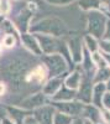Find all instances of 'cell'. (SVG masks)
<instances>
[{"label":"cell","mask_w":110,"mask_h":124,"mask_svg":"<svg viewBox=\"0 0 110 124\" xmlns=\"http://www.w3.org/2000/svg\"><path fill=\"white\" fill-rule=\"evenodd\" d=\"M36 40L37 42L40 45V47H41V51H43L45 54L47 55H52L55 54L56 51H58L59 48V42L52 36L49 35H36Z\"/></svg>","instance_id":"8992f818"},{"label":"cell","mask_w":110,"mask_h":124,"mask_svg":"<svg viewBox=\"0 0 110 124\" xmlns=\"http://www.w3.org/2000/svg\"><path fill=\"white\" fill-rule=\"evenodd\" d=\"M110 79V67L109 66H104V67H100L98 70L96 75H95V82L99 83V82H102V83H105L106 81Z\"/></svg>","instance_id":"d6986e66"},{"label":"cell","mask_w":110,"mask_h":124,"mask_svg":"<svg viewBox=\"0 0 110 124\" xmlns=\"http://www.w3.org/2000/svg\"><path fill=\"white\" fill-rule=\"evenodd\" d=\"M102 122L104 124H110V110L104 109L102 112Z\"/></svg>","instance_id":"83f0119b"},{"label":"cell","mask_w":110,"mask_h":124,"mask_svg":"<svg viewBox=\"0 0 110 124\" xmlns=\"http://www.w3.org/2000/svg\"><path fill=\"white\" fill-rule=\"evenodd\" d=\"M99 48L103 51V54H106L109 55L110 54V40H100L99 41Z\"/></svg>","instance_id":"603a6c76"},{"label":"cell","mask_w":110,"mask_h":124,"mask_svg":"<svg viewBox=\"0 0 110 124\" xmlns=\"http://www.w3.org/2000/svg\"><path fill=\"white\" fill-rule=\"evenodd\" d=\"M4 91H5V86H4L3 83H0V96L4 93Z\"/></svg>","instance_id":"836d02e7"},{"label":"cell","mask_w":110,"mask_h":124,"mask_svg":"<svg viewBox=\"0 0 110 124\" xmlns=\"http://www.w3.org/2000/svg\"><path fill=\"white\" fill-rule=\"evenodd\" d=\"M84 45L88 48L89 52H92V54L96 52L98 48H99V42L96 41V39L94 36H92V35H87L84 37Z\"/></svg>","instance_id":"ffe728a7"},{"label":"cell","mask_w":110,"mask_h":124,"mask_svg":"<svg viewBox=\"0 0 110 124\" xmlns=\"http://www.w3.org/2000/svg\"><path fill=\"white\" fill-rule=\"evenodd\" d=\"M48 4L55 5V6H67L69 4H72L76 0H46Z\"/></svg>","instance_id":"cb8c5ba5"},{"label":"cell","mask_w":110,"mask_h":124,"mask_svg":"<svg viewBox=\"0 0 110 124\" xmlns=\"http://www.w3.org/2000/svg\"><path fill=\"white\" fill-rule=\"evenodd\" d=\"M53 107L58 109V112H62L69 117H77L82 114L84 104L81 102H53Z\"/></svg>","instance_id":"5b68a950"},{"label":"cell","mask_w":110,"mask_h":124,"mask_svg":"<svg viewBox=\"0 0 110 124\" xmlns=\"http://www.w3.org/2000/svg\"><path fill=\"white\" fill-rule=\"evenodd\" d=\"M103 37L105 40H110V21L108 20V23H106V26H105V31H104V35Z\"/></svg>","instance_id":"f1b7e54d"},{"label":"cell","mask_w":110,"mask_h":124,"mask_svg":"<svg viewBox=\"0 0 110 124\" xmlns=\"http://www.w3.org/2000/svg\"><path fill=\"white\" fill-rule=\"evenodd\" d=\"M103 57H104V60L106 61L108 66L110 67V54H109V55H106V54H103Z\"/></svg>","instance_id":"4dcf8cb0"},{"label":"cell","mask_w":110,"mask_h":124,"mask_svg":"<svg viewBox=\"0 0 110 124\" xmlns=\"http://www.w3.org/2000/svg\"><path fill=\"white\" fill-rule=\"evenodd\" d=\"M22 124H38V123H37V122H36V119H35V118H32V117H26V118L24 119Z\"/></svg>","instance_id":"f546056e"},{"label":"cell","mask_w":110,"mask_h":124,"mask_svg":"<svg viewBox=\"0 0 110 124\" xmlns=\"http://www.w3.org/2000/svg\"><path fill=\"white\" fill-rule=\"evenodd\" d=\"M92 92H93V86L89 78H84L81 81L79 85V92H78V99L82 101L83 103H92Z\"/></svg>","instance_id":"ba28073f"},{"label":"cell","mask_w":110,"mask_h":124,"mask_svg":"<svg viewBox=\"0 0 110 124\" xmlns=\"http://www.w3.org/2000/svg\"><path fill=\"white\" fill-rule=\"evenodd\" d=\"M45 77H46L45 68H43L42 66H38V67H36V68L31 72V73L28 75L27 79H28L30 82H36V83H41V82H43Z\"/></svg>","instance_id":"ac0fdd59"},{"label":"cell","mask_w":110,"mask_h":124,"mask_svg":"<svg viewBox=\"0 0 110 124\" xmlns=\"http://www.w3.org/2000/svg\"><path fill=\"white\" fill-rule=\"evenodd\" d=\"M62 81L61 78H52L47 82V85L43 87V93L47 96H55L61 88Z\"/></svg>","instance_id":"9a60e30c"},{"label":"cell","mask_w":110,"mask_h":124,"mask_svg":"<svg viewBox=\"0 0 110 124\" xmlns=\"http://www.w3.org/2000/svg\"><path fill=\"white\" fill-rule=\"evenodd\" d=\"M43 61H45V65L47 66L48 71H49V75L52 77H57L59 75H62L67 70V63L61 55H57V54L47 55L43 58Z\"/></svg>","instance_id":"277c9868"},{"label":"cell","mask_w":110,"mask_h":124,"mask_svg":"<svg viewBox=\"0 0 110 124\" xmlns=\"http://www.w3.org/2000/svg\"><path fill=\"white\" fill-rule=\"evenodd\" d=\"M69 48H71V54L72 57L76 62H81L83 58L82 51H83V46H82V41L79 39H73L69 41Z\"/></svg>","instance_id":"4fadbf2b"},{"label":"cell","mask_w":110,"mask_h":124,"mask_svg":"<svg viewBox=\"0 0 110 124\" xmlns=\"http://www.w3.org/2000/svg\"><path fill=\"white\" fill-rule=\"evenodd\" d=\"M105 92H106L105 83H102V82L95 83V86L93 87V92H92V104L102 109V99H103V96Z\"/></svg>","instance_id":"30bf717a"},{"label":"cell","mask_w":110,"mask_h":124,"mask_svg":"<svg viewBox=\"0 0 110 124\" xmlns=\"http://www.w3.org/2000/svg\"><path fill=\"white\" fill-rule=\"evenodd\" d=\"M108 23V19L103 13H99L96 10L90 11L88 15V31L92 36L96 37H103L105 26Z\"/></svg>","instance_id":"7a4b0ae2"},{"label":"cell","mask_w":110,"mask_h":124,"mask_svg":"<svg viewBox=\"0 0 110 124\" xmlns=\"http://www.w3.org/2000/svg\"><path fill=\"white\" fill-rule=\"evenodd\" d=\"M0 51H1V48H0Z\"/></svg>","instance_id":"8d00e7d4"},{"label":"cell","mask_w":110,"mask_h":124,"mask_svg":"<svg viewBox=\"0 0 110 124\" xmlns=\"http://www.w3.org/2000/svg\"><path fill=\"white\" fill-rule=\"evenodd\" d=\"M3 42H4V45H5L6 47L14 46V44H15V37H14V35H6V36L4 37V40H3Z\"/></svg>","instance_id":"484cf974"},{"label":"cell","mask_w":110,"mask_h":124,"mask_svg":"<svg viewBox=\"0 0 110 124\" xmlns=\"http://www.w3.org/2000/svg\"><path fill=\"white\" fill-rule=\"evenodd\" d=\"M21 41H22V44L30 51H32L34 54H36V55H41L42 54L41 47H40V45H38V42H37V40H36L35 36L27 35V34H22L21 35Z\"/></svg>","instance_id":"8fae6325"},{"label":"cell","mask_w":110,"mask_h":124,"mask_svg":"<svg viewBox=\"0 0 110 124\" xmlns=\"http://www.w3.org/2000/svg\"><path fill=\"white\" fill-rule=\"evenodd\" d=\"M81 81H82V76H81V73H79V72H77V71H74V72H72V73L66 78L64 85H66L67 88L76 91L77 88H79Z\"/></svg>","instance_id":"2e32d148"},{"label":"cell","mask_w":110,"mask_h":124,"mask_svg":"<svg viewBox=\"0 0 110 124\" xmlns=\"http://www.w3.org/2000/svg\"><path fill=\"white\" fill-rule=\"evenodd\" d=\"M71 124H84V120H82V119H76V120H72Z\"/></svg>","instance_id":"d6a6232c"},{"label":"cell","mask_w":110,"mask_h":124,"mask_svg":"<svg viewBox=\"0 0 110 124\" xmlns=\"http://www.w3.org/2000/svg\"><path fill=\"white\" fill-rule=\"evenodd\" d=\"M30 16H31V15H30L28 11H24L22 14H20V16L16 19V25L22 31H25L26 27H27V20L30 19Z\"/></svg>","instance_id":"7402d4cb"},{"label":"cell","mask_w":110,"mask_h":124,"mask_svg":"<svg viewBox=\"0 0 110 124\" xmlns=\"http://www.w3.org/2000/svg\"><path fill=\"white\" fill-rule=\"evenodd\" d=\"M0 124H15L13 120H10V119H7V118H5V119H3L1 120V123Z\"/></svg>","instance_id":"1f68e13d"},{"label":"cell","mask_w":110,"mask_h":124,"mask_svg":"<svg viewBox=\"0 0 110 124\" xmlns=\"http://www.w3.org/2000/svg\"><path fill=\"white\" fill-rule=\"evenodd\" d=\"M102 107L104 109H108L110 110V92H105L104 96H103V99H102Z\"/></svg>","instance_id":"d4e9b609"},{"label":"cell","mask_w":110,"mask_h":124,"mask_svg":"<svg viewBox=\"0 0 110 124\" xmlns=\"http://www.w3.org/2000/svg\"><path fill=\"white\" fill-rule=\"evenodd\" d=\"M79 8L84 11H94V10H98L103 4L102 0H79L78 1Z\"/></svg>","instance_id":"e0dca14e"},{"label":"cell","mask_w":110,"mask_h":124,"mask_svg":"<svg viewBox=\"0 0 110 124\" xmlns=\"http://www.w3.org/2000/svg\"><path fill=\"white\" fill-rule=\"evenodd\" d=\"M76 96V92L73 89H69L67 87H62L59 88V91L53 96V101L55 102H68L72 101Z\"/></svg>","instance_id":"5bb4252c"},{"label":"cell","mask_w":110,"mask_h":124,"mask_svg":"<svg viewBox=\"0 0 110 124\" xmlns=\"http://www.w3.org/2000/svg\"><path fill=\"white\" fill-rule=\"evenodd\" d=\"M10 10V5L7 0H1L0 1V13L1 14H7Z\"/></svg>","instance_id":"4316f807"},{"label":"cell","mask_w":110,"mask_h":124,"mask_svg":"<svg viewBox=\"0 0 110 124\" xmlns=\"http://www.w3.org/2000/svg\"><path fill=\"white\" fill-rule=\"evenodd\" d=\"M105 87H106V91H108V92H110V79H109V81H106Z\"/></svg>","instance_id":"e575fe53"},{"label":"cell","mask_w":110,"mask_h":124,"mask_svg":"<svg viewBox=\"0 0 110 124\" xmlns=\"http://www.w3.org/2000/svg\"><path fill=\"white\" fill-rule=\"evenodd\" d=\"M45 93H37L34 94L32 97H28L27 99L24 101L22 107L25 108H37V107H42L45 104Z\"/></svg>","instance_id":"7c38bea8"},{"label":"cell","mask_w":110,"mask_h":124,"mask_svg":"<svg viewBox=\"0 0 110 124\" xmlns=\"http://www.w3.org/2000/svg\"><path fill=\"white\" fill-rule=\"evenodd\" d=\"M53 116H55L53 107L42 106L35 110V119L38 124H53Z\"/></svg>","instance_id":"52a82bcc"},{"label":"cell","mask_w":110,"mask_h":124,"mask_svg":"<svg viewBox=\"0 0 110 124\" xmlns=\"http://www.w3.org/2000/svg\"><path fill=\"white\" fill-rule=\"evenodd\" d=\"M32 32H42L49 36H62L67 32L66 24L58 17H46L30 27Z\"/></svg>","instance_id":"6da1fadb"},{"label":"cell","mask_w":110,"mask_h":124,"mask_svg":"<svg viewBox=\"0 0 110 124\" xmlns=\"http://www.w3.org/2000/svg\"><path fill=\"white\" fill-rule=\"evenodd\" d=\"M28 1H34V3H37V1H40V0H28Z\"/></svg>","instance_id":"d590c367"},{"label":"cell","mask_w":110,"mask_h":124,"mask_svg":"<svg viewBox=\"0 0 110 124\" xmlns=\"http://www.w3.org/2000/svg\"><path fill=\"white\" fill-rule=\"evenodd\" d=\"M72 117H69L62 112H55L53 116V124H71L72 123Z\"/></svg>","instance_id":"44dd1931"},{"label":"cell","mask_w":110,"mask_h":124,"mask_svg":"<svg viewBox=\"0 0 110 124\" xmlns=\"http://www.w3.org/2000/svg\"><path fill=\"white\" fill-rule=\"evenodd\" d=\"M27 67H28V62L25 58L16 57V58L11 60L7 63V66H6V76L11 82L17 83V82L21 79V77L24 76V73L26 72Z\"/></svg>","instance_id":"3957f363"},{"label":"cell","mask_w":110,"mask_h":124,"mask_svg":"<svg viewBox=\"0 0 110 124\" xmlns=\"http://www.w3.org/2000/svg\"><path fill=\"white\" fill-rule=\"evenodd\" d=\"M82 113L92 124H100V122H102V109L100 108H98L94 104H92V103H89V104L84 106Z\"/></svg>","instance_id":"9c48e42d"}]
</instances>
